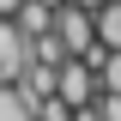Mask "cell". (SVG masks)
<instances>
[{
  "mask_svg": "<svg viewBox=\"0 0 121 121\" xmlns=\"http://www.w3.org/2000/svg\"><path fill=\"white\" fill-rule=\"evenodd\" d=\"M55 97L67 109L73 103H91V97H97V67H91V60H79V55H67L55 67Z\"/></svg>",
  "mask_w": 121,
  "mask_h": 121,
  "instance_id": "6da1fadb",
  "label": "cell"
},
{
  "mask_svg": "<svg viewBox=\"0 0 121 121\" xmlns=\"http://www.w3.org/2000/svg\"><path fill=\"white\" fill-rule=\"evenodd\" d=\"M24 60H30V43H24V30H18L12 18H0V85H12V79L24 73Z\"/></svg>",
  "mask_w": 121,
  "mask_h": 121,
  "instance_id": "7a4b0ae2",
  "label": "cell"
},
{
  "mask_svg": "<svg viewBox=\"0 0 121 121\" xmlns=\"http://www.w3.org/2000/svg\"><path fill=\"white\" fill-rule=\"evenodd\" d=\"M91 24H97V43L103 48H121V0H103L91 12Z\"/></svg>",
  "mask_w": 121,
  "mask_h": 121,
  "instance_id": "3957f363",
  "label": "cell"
},
{
  "mask_svg": "<svg viewBox=\"0 0 121 121\" xmlns=\"http://www.w3.org/2000/svg\"><path fill=\"white\" fill-rule=\"evenodd\" d=\"M0 121H36V109L18 85H0Z\"/></svg>",
  "mask_w": 121,
  "mask_h": 121,
  "instance_id": "277c9868",
  "label": "cell"
},
{
  "mask_svg": "<svg viewBox=\"0 0 121 121\" xmlns=\"http://www.w3.org/2000/svg\"><path fill=\"white\" fill-rule=\"evenodd\" d=\"M97 91H109V97H121V48H109V55L97 60Z\"/></svg>",
  "mask_w": 121,
  "mask_h": 121,
  "instance_id": "5b68a950",
  "label": "cell"
},
{
  "mask_svg": "<svg viewBox=\"0 0 121 121\" xmlns=\"http://www.w3.org/2000/svg\"><path fill=\"white\" fill-rule=\"evenodd\" d=\"M67 115H73V109L60 103V97H43V103H36V121H67Z\"/></svg>",
  "mask_w": 121,
  "mask_h": 121,
  "instance_id": "8992f818",
  "label": "cell"
},
{
  "mask_svg": "<svg viewBox=\"0 0 121 121\" xmlns=\"http://www.w3.org/2000/svg\"><path fill=\"white\" fill-rule=\"evenodd\" d=\"M67 121H103V109H97V97H91V103H73V115Z\"/></svg>",
  "mask_w": 121,
  "mask_h": 121,
  "instance_id": "52a82bcc",
  "label": "cell"
},
{
  "mask_svg": "<svg viewBox=\"0 0 121 121\" xmlns=\"http://www.w3.org/2000/svg\"><path fill=\"white\" fill-rule=\"evenodd\" d=\"M97 109H103V121H121V97H109V91H97Z\"/></svg>",
  "mask_w": 121,
  "mask_h": 121,
  "instance_id": "ba28073f",
  "label": "cell"
},
{
  "mask_svg": "<svg viewBox=\"0 0 121 121\" xmlns=\"http://www.w3.org/2000/svg\"><path fill=\"white\" fill-rule=\"evenodd\" d=\"M73 6H85V12H97V6H103V0H73Z\"/></svg>",
  "mask_w": 121,
  "mask_h": 121,
  "instance_id": "9c48e42d",
  "label": "cell"
},
{
  "mask_svg": "<svg viewBox=\"0 0 121 121\" xmlns=\"http://www.w3.org/2000/svg\"><path fill=\"white\" fill-rule=\"evenodd\" d=\"M12 6H18V0H0V18H12Z\"/></svg>",
  "mask_w": 121,
  "mask_h": 121,
  "instance_id": "30bf717a",
  "label": "cell"
},
{
  "mask_svg": "<svg viewBox=\"0 0 121 121\" xmlns=\"http://www.w3.org/2000/svg\"><path fill=\"white\" fill-rule=\"evenodd\" d=\"M48 6H60V0H48Z\"/></svg>",
  "mask_w": 121,
  "mask_h": 121,
  "instance_id": "8fae6325",
  "label": "cell"
}]
</instances>
